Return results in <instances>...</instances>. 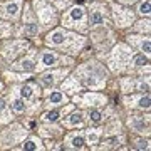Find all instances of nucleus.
<instances>
[{"label":"nucleus","mask_w":151,"mask_h":151,"mask_svg":"<svg viewBox=\"0 0 151 151\" xmlns=\"http://www.w3.org/2000/svg\"><path fill=\"white\" fill-rule=\"evenodd\" d=\"M109 65L114 72L134 70L136 67H148V55L133 54L131 49H128L123 44H118L109 55Z\"/></svg>","instance_id":"f257e3e1"},{"label":"nucleus","mask_w":151,"mask_h":151,"mask_svg":"<svg viewBox=\"0 0 151 151\" xmlns=\"http://www.w3.org/2000/svg\"><path fill=\"white\" fill-rule=\"evenodd\" d=\"M45 42H47V45L59 49L62 52L76 54L84 45V37H81V35H77L74 32H69L65 29H55L50 34H47Z\"/></svg>","instance_id":"f03ea898"},{"label":"nucleus","mask_w":151,"mask_h":151,"mask_svg":"<svg viewBox=\"0 0 151 151\" xmlns=\"http://www.w3.org/2000/svg\"><path fill=\"white\" fill-rule=\"evenodd\" d=\"M106 77H108V70L99 62H87L81 65L76 72V79L81 81L82 86L89 89H103L106 84Z\"/></svg>","instance_id":"7ed1b4c3"},{"label":"nucleus","mask_w":151,"mask_h":151,"mask_svg":"<svg viewBox=\"0 0 151 151\" xmlns=\"http://www.w3.org/2000/svg\"><path fill=\"white\" fill-rule=\"evenodd\" d=\"M62 24L64 27H69V29H77L84 32L87 29V24H86V9L81 5H74L70 7L67 14H64L62 17Z\"/></svg>","instance_id":"20e7f679"},{"label":"nucleus","mask_w":151,"mask_h":151,"mask_svg":"<svg viewBox=\"0 0 151 151\" xmlns=\"http://www.w3.org/2000/svg\"><path fill=\"white\" fill-rule=\"evenodd\" d=\"M59 64H72V59L69 57H60L54 52V50H42L39 54V60L35 64V69L42 70V69H50V67H55Z\"/></svg>","instance_id":"39448f33"},{"label":"nucleus","mask_w":151,"mask_h":151,"mask_svg":"<svg viewBox=\"0 0 151 151\" xmlns=\"http://www.w3.org/2000/svg\"><path fill=\"white\" fill-rule=\"evenodd\" d=\"M25 134H27V131L24 129L22 126H19V124H12L9 129L4 131V134H2V138H0V145L12 146V145H15V143H19Z\"/></svg>","instance_id":"423d86ee"},{"label":"nucleus","mask_w":151,"mask_h":151,"mask_svg":"<svg viewBox=\"0 0 151 151\" xmlns=\"http://www.w3.org/2000/svg\"><path fill=\"white\" fill-rule=\"evenodd\" d=\"M34 5H35V12H37L39 19H40V22H42L44 25H52L55 22V10L50 5H47L42 0L35 2Z\"/></svg>","instance_id":"0eeeda50"},{"label":"nucleus","mask_w":151,"mask_h":151,"mask_svg":"<svg viewBox=\"0 0 151 151\" xmlns=\"http://www.w3.org/2000/svg\"><path fill=\"white\" fill-rule=\"evenodd\" d=\"M27 49H29L27 42H24V40H12V42L5 44L2 54H4V57H5L7 60H14L17 55L22 54V52H25Z\"/></svg>","instance_id":"6e6552de"},{"label":"nucleus","mask_w":151,"mask_h":151,"mask_svg":"<svg viewBox=\"0 0 151 151\" xmlns=\"http://www.w3.org/2000/svg\"><path fill=\"white\" fill-rule=\"evenodd\" d=\"M76 103H81L82 106H87V108H99V106H104L106 104V96L99 94V92H86L82 96H76L74 99Z\"/></svg>","instance_id":"1a4fd4ad"},{"label":"nucleus","mask_w":151,"mask_h":151,"mask_svg":"<svg viewBox=\"0 0 151 151\" xmlns=\"http://www.w3.org/2000/svg\"><path fill=\"white\" fill-rule=\"evenodd\" d=\"M67 72H69L67 69L49 70V72H44V74L39 77V81H40V84H42L44 87H54L55 84H57V82L64 77V76H67Z\"/></svg>","instance_id":"9d476101"},{"label":"nucleus","mask_w":151,"mask_h":151,"mask_svg":"<svg viewBox=\"0 0 151 151\" xmlns=\"http://www.w3.org/2000/svg\"><path fill=\"white\" fill-rule=\"evenodd\" d=\"M113 14H114V20L119 27H126V25H131L133 20H134V14L128 9H121L118 5H113Z\"/></svg>","instance_id":"9b49d317"},{"label":"nucleus","mask_w":151,"mask_h":151,"mask_svg":"<svg viewBox=\"0 0 151 151\" xmlns=\"http://www.w3.org/2000/svg\"><path fill=\"white\" fill-rule=\"evenodd\" d=\"M129 128L139 134H150V119L148 118H141V116H131L128 119Z\"/></svg>","instance_id":"f8f14e48"},{"label":"nucleus","mask_w":151,"mask_h":151,"mask_svg":"<svg viewBox=\"0 0 151 151\" xmlns=\"http://www.w3.org/2000/svg\"><path fill=\"white\" fill-rule=\"evenodd\" d=\"M20 9H22V2L20 0L9 2V4H5V5L2 7V15L5 17V19L15 20V19H19V15H20Z\"/></svg>","instance_id":"ddd939ff"},{"label":"nucleus","mask_w":151,"mask_h":151,"mask_svg":"<svg viewBox=\"0 0 151 151\" xmlns=\"http://www.w3.org/2000/svg\"><path fill=\"white\" fill-rule=\"evenodd\" d=\"M126 106L129 108H139V109H150V96L148 94H141V96H131L124 99Z\"/></svg>","instance_id":"4468645a"},{"label":"nucleus","mask_w":151,"mask_h":151,"mask_svg":"<svg viewBox=\"0 0 151 151\" xmlns=\"http://www.w3.org/2000/svg\"><path fill=\"white\" fill-rule=\"evenodd\" d=\"M104 10H103V5H92L91 7V12H89V25L91 27H97V25H101L104 24Z\"/></svg>","instance_id":"2eb2a0df"},{"label":"nucleus","mask_w":151,"mask_h":151,"mask_svg":"<svg viewBox=\"0 0 151 151\" xmlns=\"http://www.w3.org/2000/svg\"><path fill=\"white\" fill-rule=\"evenodd\" d=\"M128 42H129L131 45H136V47H138V50H141V54L150 55L151 44H150V39H148V37H138V35H129V37H128Z\"/></svg>","instance_id":"dca6fc26"},{"label":"nucleus","mask_w":151,"mask_h":151,"mask_svg":"<svg viewBox=\"0 0 151 151\" xmlns=\"http://www.w3.org/2000/svg\"><path fill=\"white\" fill-rule=\"evenodd\" d=\"M25 17H27V19H25V22H24V32L27 34L29 37H35V35L39 34V30H40L37 20H35L29 12L25 14Z\"/></svg>","instance_id":"f3484780"},{"label":"nucleus","mask_w":151,"mask_h":151,"mask_svg":"<svg viewBox=\"0 0 151 151\" xmlns=\"http://www.w3.org/2000/svg\"><path fill=\"white\" fill-rule=\"evenodd\" d=\"M27 101L25 99H22L20 96H19V92H14L10 96V106L12 109H14V113L17 114H22V113H27Z\"/></svg>","instance_id":"a211bd4d"},{"label":"nucleus","mask_w":151,"mask_h":151,"mask_svg":"<svg viewBox=\"0 0 151 151\" xmlns=\"http://www.w3.org/2000/svg\"><path fill=\"white\" fill-rule=\"evenodd\" d=\"M65 143L69 145V148H72V150H82L84 148V145H86V139H84V134L82 133H72V134H69L67 138H65Z\"/></svg>","instance_id":"6ab92c4d"},{"label":"nucleus","mask_w":151,"mask_h":151,"mask_svg":"<svg viewBox=\"0 0 151 151\" xmlns=\"http://www.w3.org/2000/svg\"><path fill=\"white\" fill-rule=\"evenodd\" d=\"M64 124L67 126V128L82 126V124H84V113H82V111H76V113L69 114V116L64 119Z\"/></svg>","instance_id":"aec40b11"},{"label":"nucleus","mask_w":151,"mask_h":151,"mask_svg":"<svg viewBox=\"0 0 151 151\" xmlns=\"http://www.w3.org/2000/svg\"><path fill=\"white\" fill-rule=\"evenodd\" d=\"M65 103H67V96L62 91H52L50 96L45 99L47 106H60V104H65Z\"/></svg>","instance_id":"412c9836"},{"label":"nucleus","mask_w":151,"mask_h":151,"mask_svg":"<svg viewBox=\"0 0 151 151\" xmlns=\"http://www.w3.org/2000/svg\"><path fill=\"white\" fill-rule=\"evenodd\" d=\"M35 59H34V55H29L25 59L19 60L17 64H14V69H19V70H25V72H32L35 70Z\"/></svg>","instance_id":"4be33fe9"},{"label":"nucleus","mask_w":151,"mask_h":151,"mask_svg":"<svg viewBox=\"0 0 151 151\" xmlns=\"http://www.w3.org/2000/svg\"><path fill=\"white\" fill-rule=\"evenodd\" d=\"M17 92H19V96H20L22 99H25V101H34L35 94L39 96V89L35 91V87H34L32 84H24L20 89H17Z\"/></svg>","instance_id":"5701e85b"},{"label":"nucleus","mask_w":151,"mask_h":151,"mask_svg":"<svg viewBox=\"0 0 151 151\" xmlns=\"http://www.w3.org/2000/svg\"><path fill=\"white\" fill-rule=\"evenodd\" d=\"M62 91L70 92V94L79 92V91H81V84H79V81H77L76 77H69V79L64 81V84H62Z\"/></svg>","instance_id":"b1692460"},{"label":"nucleus","mask_w":151,"mask_h":151,"mask_svg":"<svg viewBox=\"0 0 151 151\" xmlns=\"http://www.w3.org/2000/svg\"><path fill=\"white\" fill-rule=\"evenodd\" d=\"M44 146L42 143H40V139H37L35 136H32V138H29L27 141H24V145H22V150L25 151H35V150H42Z\"/></svg>","instance_id":"393cba45"},{"label":"nucleus","mask_w":151,"mask_h":151,"mask_svg":"<svg viewBox=\"0 0 151 151\" xmlns=\"http://www.w3.org/2000/svg\"><path fill=\"white\" fill-rule=\"evenodd\" d=\"M60 116H62V111L52 109V111H47V113L42 114V121H45V123H57L60 119Z\"/></svg>","instance_id":"a878e982"},{"label":"nucleus","mask_w":151,"mask_h":151,"mask_svg":"<svg viewBox=\"0 0 151 151\" xmlns=\"http://www.w3.org/2000/svg\"><path fill=\"white\" fill-rule=\"evenodd\" d=\"M10 111H9V106L4 99H0V123H10Z\"/></svg>","instance_id":"bb28decb"},{"label":"nucleus","mask_w":151,"mask_h":151,"mask_svg":"<svg viewBox=\"0 0 151 151\" xmlns=\"http://www.w3.org/2000/svg\"><path fill=\"white\" fill-rule=\"evenodd\" d=\"M87 118H89V121H91L92 124H99L101 121H103V113L99 111V109H96V108H92V109H89L87 111Z\"/></svg>","instance_id":"cd10ccee"},{"label":"nucleus","mask_w":151,"mask_h":151,"mask_svg":"<svg viewBox=\"0 0 151 151\" xmlns=\"http://www.w3.org/2000/svg\"><path fill=\"white\" fill-rule=\"evenodd\" d=\"M150 12H151V0H143L139 5H138V14L148 17L150 15Z\"/></svg>","instance_id":"c85d7f7f"},{"label":"nucleus","mask_w":151,"mask_h":151,"mask_svg":"<svg viewBox=\"0 0 151 151\" xmlns=\"http://www.w3.org/2000/svg\"><path fill=\"white\" fill-rule=\"evenodd\" d=\"M87 136V141H89V145H96L97 143V138H99V129H91L86 133Z\"/></svg>","instance_id":"c756f323"},{"label":"nucleus","mask_w":151,"mask_h":151,"mask_svg":"<svg viewBox=\"0 0 151 151\" xmlns=\"http://www.w3.org/2000/svg\"><path fill=\"white\" fill-rule=\"evenodd\" d=\"M10 34H12L10 24H4V22H0V35H2V37H9Z\"/></svg>","instance_id":"7c9ffc66"},{"label":"nucleus","mask_w":151,"mask_h":151,"mask_svg":"<svg viewBox=\"0 0 151 151\" xmlns=\"http://www.w3.org/2000/svg\"><path fill=\"white\" fill-rule=\"evenodd\" d=\"M121 84H123V91L124 92H131L133 89H134V81H133V79H123Z\"/></svg>","instance_id":"2f4dec72"},{"label":"nucleus","mask_w":151,"mask_h":151,"mask_svg":"<svg viewBox=\"0 0 151 151\" xmlns=\"http://www.w3.org/2000/svg\"><path fill=\"white\" fill-rule=\"evenodd\" d=\"M138 91H141V92H145V94H148L150 92V81L148 79H141L139 82H138Z\"/></svg>","instance_id":"473e14b6"},{"label":"nucleus","mask_w":151,"mask_h":151,"mask_svg":"<svg viewBox=\"0 0 151 151\" xmlns=\"http://www.w3.org/2000/svg\"><path fill=\"white\" fill-rule=\"evenodd\" d=\"M136 30H141V32H150V20H141V22H138Z\"/></svg>","instance_id":"72a5a7b5"},{"label":"nucleus","mask_w":151,"mask_h":151,"mask_svg":"<svg viewBox=\"0 0 151 151\" xmlns=\"http://www.w3.org/2000/svg\"><path fill=\"white\" fill-rule=\"evenodd\" d=\"M134 145L138 150H150V141L148 139H138L134 141Z\"/></svg>","instance_id":"f704fd0d"},{"label":"nucleus","mask_w":151,"mask_h":151,"mask_svg":"<svg viewBox=\"0 0 151 151\" xmlns=\"http://www.w3.org/2000/svg\"><path fill=\"white\" fill-rule=\"evenodd\" d=\"M49 2H54L57 9H64V7H69L70 5V0H49Z\"/></svg>","instance_id":"c9c22d12"},{"label":"nucleus","mask_w":151,"mask_h":151,"mask_svg":"<svg viewBox=\"0 0 151 151\" xmlns=\"http://www.w3.org/2000/svg\"><path fill=\"white\" fill-rule=\"evenodd\" d=\"M118 2H123V4H126V5H131V4H134V2H138V0H118Z\"/></svg>","instance_id":"e433bc0d"},{"label":"nucleus","mask_w":151,"mask_h":151,"mask_svg":"<svg viewBox=\"0 0 151 151\" xmlns=\"http://www.w3.org/2000/svg\"><path fill=\"white\" fill-rule=\"evenodd\" d=\"M0 91H2V82H0Z\"/></svg>","instance_id":"4c0bfd02"}]
</instances>
